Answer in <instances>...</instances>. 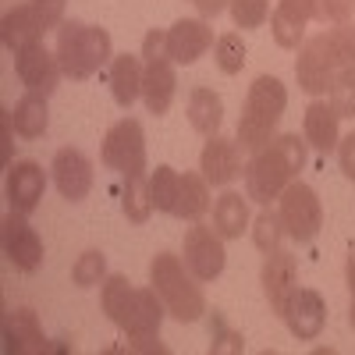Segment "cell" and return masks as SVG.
<instances>
[{
    "label": "cell",
    "instance_id": "277c9868",
    "mask_svg": "<svg viewBox=\"0 0 355 355\" xmlns=\"http://www.w3.org/2000/svg\"><path fill=\"white\" fill-rule=\"evenodd\" d=\"M150 284L164 299L167 316H174L178 323H196L206 313V295H202L199 281L189 274V266H185L182 256L157 252L153 263H150Z\"/></svg>",
    "mask_w": 355,
    "mask_h": 355
},
{
    "label": "cell",
    "instance_id": "ac0fdd59",
    "mask_svg": "<svg viewBox=\"0 0 355 355\" xmlns=\"http://www.w3.org/2000/svg\"><path fill=\"white\" fill-rule=\"evenodd\" d=\"M309 21H313V0H277V8L270 11L274 43L284 50H299Z\"/></svg>",
    "mask_w": 355,
    "mask_h": 355
},
{
    "label": "cell",
    "instance_id": "6da1fadb",
    "mask_svg": "<svg viewBox=\"0 0 355 355\" xmlns=\"http://www.w3.org/2000/svg\"><path fill=\"white\" fill-rule=\"evenodd\" d=\"M100 306L117 323L128 345L146 341V338H160V323L167 316V306L157 295V288H132L125 274H110L100 288Z\"/></svg>",
    "mask_w": 355,
    "mask_h": 355
},
{
    "label": "cell",
    "instance_id": "d4e9b609",
    "mask_svg": "<svg viewBox=\"0 0 355 355\" xmlns=\"http://www.w3.org/2000/svg\"><path fill=\"white\" fill-rule=\"evenodd\" d=\"M220 121H224V103H220V96L214 93V89H206V85H199V89H192L189 93V125L199 132V135H217L220 132Z\"/></svg>",
    "mask_w": 355,
    "mask_h": 355
},
{
    "label": "cell",
    "instance_id": "b9f144b4",
    "mask_svg": "<svg viewBox=\"0 0 355 355\" xmlns=\"http://www.w3.org/2000/svg\"><path fill=\"white\" fill-rule=\"evenodd\" d=\"M192 4L199 8V15H202V18H217V15L231 4V0H192Z\"/></svg>",
    "mask_w": 355,
    "mask_h": 355
},
{
    "label": "cell",
    "instance_id": "7402d4cb",
    "mask_svg": "<svg viewBox=\"0 0 355 355\" xmlns=\"http://www.w3.org/2000/svg\"><path fill=\"white\" fill-rule=\"evenodd\" d=\"M338 121L341 117L334 114V107L327 100H313L306 107V121H302V132H306V142L320 153H334L338 150Z\"/></svg>",
    "mask_w": 355,
    "mask_h": 355
},
{
    "label": "cell",
    "instance_id": "cb8c5ba5",
    "mask_svg": "<svg viewBox=\"0 0 355 355\" xmlns=\"http://www.w3.org/2000/svg\"><path fill=\"white\" fill-rule=\"evenodd\" d=\"M210 210V182L196 171H185L178 182V199H174V217L178 220H199Z\"/></svg>",
    "mask_w": 355,
    "mask_h": 355
},
{
    "label": "cell",
    "instance_id": "52a82bcc",
    "mask_svg": "<svg viewBox=\"0 0 355 355\" xmlns=\"http://www.w3.org/2000/svg\"><path fill=\"white\" fill-rule=\"evenodd\" d=\"M281 220H284V227H288V234L299 245H309L316 234H320V227H323V206H320V196L313 192V185H306V182H295L281 192Z\"/></svg>",
    "mask_w": 355,
    "mask_h": 355
},
{
    "label": "cell",
    "instance_id": "ee69618b",
    "mask_svg": "<svg viewBox=\"0 0 355 355\" xmlns=\"http://www.w3.org/2000/svg\"><path fill=\"white\" fill-rule=\"evenodd\" d=\"M345 277H348V291H352V302H355V252L348 256V266H345Z\"/></svg>",
    "mask_w": 355,
    "mask_h": 355
},
{
    "label": "cell",
    "instance_id": "7bdbcfd3",
    "mask_svg": "<svg viewBox=\"0 0 355 355\" xmlns=\"http://www.w3.org/2000/svg\"><path fill=\"white\" fill-rule=\"evenodd\" d=\"M132 352H167V345H160V338H146V341H135V345H128Z\"/></svg>",
    "mask_w": 355,
    "mask_h": 355
},
{
    "label": "cell",
    "instance_id": "d6986e66",
    "mask_svg": "<svg viewBox=\"0 0 355 355\" xmlns=\"http://www.w3.org/2000/svg\"><path fill=\"white\" fill-rule=\"evenodd\" d=\"M50 341L43 338V327L33 309H11L4 316V352L8 355H40Z\"/></svg>",
    "mask_w": 355,
    "mask_h": 355
},
{
    "label": "cell",
    "instance_id": "74e56055",
    "mask_svg": "<svg viewBox=\"0 0 355 355\" xmlns=\"http://www.w3.org/2000/svg\"><path fill=\"white\" fill-rule=\"evenodd\" d=\"M33 4H36V15H40V21H43L46 33H50V28H61L68 0H33Z\"/></svg>",
    "mask_w": 355,
    "mask_h": 355
},
{
    "label": "cell",
    "instance_id": "484cf974",
    "mask_svg": "<svg viewBox=\"0 0 355 355\" xmlns=\"http://www.w3.org/2000/svg\"><path fill=\"white\" fill-rule=\"evenodd\" d=\"M245 224H249V196L224 192L214 202V231L220 239H242Z\"/></svg>",
    "mask_w": 355,
    "mask_h": 355
},
{
    "label": "cell",
    "instance_id": "e0dca14e",
    "mask_svg": "<svg viewBox=\"0 0 355 355\" xmlns=\"http://www.w3.org/2000/svg\"><path fill=\"white\" fill-rule=\"evenodd\" d=\"M46 192V174L36 160H18L8 167V202L18 214H33L43 202Z\"/></svg>",
    "mask_w": 355,
    "mask_h": 355
},
{
    "label": "cell",
    "instance_id": "f35d334b",
    "mask_svg": "<svg viewBox=\"0 0 355 355\" xmlns=\"http://www.w3.org/2000/svg\"><path fill=\"white\" fill-rule=\"evenodd\" d=\"M164 57H171L167 50V33H160V28H150L142 40V61L153 64V61H164Z\"/></svg>",
    "mask_w": 355,
    "mask_h": 355
},
{
    "label": "cell",
    "instance_id": "ffe728a7",
    "mask_svg": "<svg viewBox=\"0 0 355 355\" xmlns=\"http://www.w3.org/2000/svg\"><path fill=\"white\" fill-rule=\"evenodd\" d=\"M0 36H4V46L11 53L25 50V46H33V43H43L46 36V28L36 15V4L28 0V4H18L4 15V21H0Z\"/></svg>",
    "mask_w": 355,
    "mask_h": 355
},
{
    "label": "cell",
    "instance_id": "30bf717a",
    "mask_svg": "<svg viewBox=\"0 0 355 355\" xmlns=\"http://www.w3.org/2000/svg\"><path fill=\"white\" fill-rule=\"evenodd\" d=\"M15 71L21 78V85L28 89V93H40V96H53L57 85H61L64 78V68L61 61H57V53H50L43 43H33L15 53Z\"/></svg>",
    "mask_w": 355,
    "mask_h": 355
},
{
    "label": "cell",
    "instance_id": "7a4b0ae2",
    "mask_svg": "<svg viewBox=\"0 0 355 355\" xmlns=\"http://www.w3.org/2000/svg\"><path fill=\"white\" fill-rule=\"evenodd\" d=\"M306 139L299 135H274L263 150L252 153V160L245 164V196L259 206H270L274 199H281V192L299 178V171L306 167Z\"/></svg>",
    "mask_w": 355,
    "mask_h": 355
},
{
    "label": "cell",
    "instance_id": "4dcf8cb0",
    "mask_svg": "<svg viewBox=\"0 0 355 355\" xmlns=\"http://www.w3.org/2000/svg\"><path fill=\"white\" fill-rule=\"evenodd\" d=\"M178 182H182V174H178L174 167H167V164H160V167L150 174V185H153V206H157V214H174Z\"/></svg>",
    "mask_w": 355,
    "mask_h": 355
},
{
    "label": "cell",
    "instance_id": "ab89813d",
    "mask_svg": "<svg viewBox=\"0 0 355 355\" xmlns=\"http://www.w3.org/2000/svg\"><path fill=\"white\" fill-rule=\"evenodd\" d=\"M15 139V117L11 110H0V160H4V167H11V142Z\"/></svg>",
    "mask_w": 355,
    "mask_h": 355
},
{
    "label": "cell",
    "instance_id": "4316f807",
    "mask_svg": "<svg viewBox=\"0 0 355 355\" xmlns=\"http://www.w3.org/2000/svg\"><path fill=\"white\" fill-rule=\"evenodd\" d=\"M121 210L132 224H146L153 217V185H150V174H128L125 178V192H121Z\"/></svg>",
    "mask_w": 355,
    "mask_h": 355
},
{
    "label": "cell",
    "instance_id": "f1b7e54d",
    "mask_svg": "<svg viewBox=\"0 0 355 355\" xmlns=\"http://www.w3.org/2000/svg\"><path fill=\"white\" fill-rule=\"evenodd\" d=\"M284 234H288V227H284V220H281V210L263 206L259 217L252 220V242H256V249H259L263 256L277 252L281 242H284Z\"/></svg>",
    "mask_w": 355,
    "mask_h": 355
},
{
    "label": "cell",
    "instance_id": "44dd1931",
    "mask_svg": "<svg viewBox=\"0 0 355 355\" xmlns=\"http://www.w3.org/2000/svg\"><path fill=\"white\" fill-rule=\"evenodd\" d=\"M174 89H178V75H174V61H171V57L146 64V71H142V100H146V110L157 114V117L167 114V107L174 100Z\"/></svg>",
    "mask_w": 355,
    "mask_h": 355
},
{
    "label": "cell",
    "instance_id": "83f0119b",
    "mask_svg": "<svg viewBox=\"0 0 355 355\" xmlns=\"http://www.w3.org/2000/svg\"><path fill=\"white\" fill-rule=\"evenodd\" d=\"M11 117H15V132H18L21 139H40V135L46 132V125H50L46 96H40V93H25V96L15 103Z\"/></svg>",
    "mask_w": 355,
    "mask_h": 355
},
{
    "label": "cell",
    "instance_id": "603a6c76",
    "mask_svg": "<svg viewBox=\"0 0 355 355\" xmlns=\"http://www.w3.org/2000/svg\"><path fill=\"white\" fill-rule=\"evenodd\" d=\"M142 71H146V61H139L132 53H117L110 61V93L117 107L128 110L142 96Z\"/></svg>",
    "mask_w": 355,
    "mask_h": 355
},
{
    "label": "cell",
    "instance_id": "5b68a950",
    "mask_svg": "<svg viewBox=\"0 0 355 355\" xmlns=\"http://www.w3.org/2000/svg\"><path fill=\"white\" fill-rule=\"evenodd\" d=\"M57 61H61L64 75L82 82L93 78L107 61H114L110 53V33L100 25H85V21H61L57 28Z\"/></svg>",
    "mask_w": 355,
    "mask_h": 355
},
{
    "label": "cell",
    "instance_id": "d590c367",
    "mask_svg": "<svg viewBox=\"0 0 355 355\" xmlns=\"http://www.w3.org/2000/svg\"><path fill=\"white\" fill-rule=\"evenodd\" d=\"M210 338H214V341H210V352H214V355H220V352H242V348H245L242 334L231 331L220 313H214V320H210Z\"/></svg>",
    "mask_w": 355,
    "mask_h": 355
},
{
    "label": "cell",
    "instance_id": "8fae6325",
    "mask_svg": "<svg viewBox=\"0 0 355 355\" xmlns=\"http://www.w3.org/2000/svg\"><path fill=\"white\" fill-rule=\"evenodd\" d=\"M4 256L21 274L40 270V263H43V239L36 234V227L28 224V214L11 210L4 217Z\"/></svg>",
    "mask_w": 355,
    "mask_h": 355
},
{
    "label": "cell",
    "instance_id": "f6af8a7d",
    "mask_svg": "<svg viewBox=\"0 0 355 355\" xmlns=\"http://www.w3.org/2000/svg\"><path fill=\"white\" fill-rule=\"evenodd\" d=\"M348 320H352V327H355V302H352V309H348Z\"/></svg>",
    "mask_w": 355,
    "mask_h": 355
},
{
    "label": "cell",
    "instance_id": "d6a6232c",
    "mask_svg": "<svg viewBox=\"0 0 355 355\" xmlns=\"http://www.w3.org/2000/svg\"><path fill=\"white\" fill-rule=\"evenodd\" d=\"M71 281H75L78 288H93V284L107 281V256H103L100 249L82 252V256L75 259V266H71Z\"/></svg>",
    "mask_w": 355,
    "mask_h": 355
},
{
    "label": "cell",
    "instance_id": "f546056e",
    "mask_svg": "<svg viewBox=\"0 0 355 355\" xmlns=\"http://www.w3.org/2000/svg\"><path fill=\"white\" fill-rule=\"evenodd\" d=\"M327 103L334 107L338 117H355V64H341L331 89H327Z\"/></svg>",
    "mask_w": 355,
    "mask_h": 355
},
{
    "label": "cell",
    "instance_id": "60d3db41",
    "mask_svg": "<svg viewBox=\"0 0 355 355\" xmlns=\"http://www.w3.org/2000/svg\"><path fill=\"white\" fill-rule=\"evenodd\" d=\"M338 164H341V171H345V178H352L355 182V132H348L341 142H338Z\"/></svg>",
    "mask_w": 355,
    "mask_h": 355
},
{
    "label": "cell",
    "instance_id": "e575fe53",
    "mask_svg": "<svg viewBox=\"0 0 355 355\" xmlns=\"http://www.w3.org/2000/svg\"><path fill=\"white\" fill-rule=\"evenodd\" d=\"M355 15V0H313V21L320 25H345Z\"/></svg>",
    "mask_w": 355,
    "mask_h": 355
},
{
    "label": "cell",
    "instance_id": "836d02e7",
    "mask_svg": "<svg viewBox=\"0 0 355 355\" xmlns=\"http://www.w3.org/2000/svg\"><path fill=\"white\" fill-rule=\"evenodd\" d=\"M231 18L239 28H259L270 18V0H231Z\"/></svg>",
    "mask_w": 355,
    "mask_h": 355
},
{
    "label": "cell",
    "instance_id": "4fadbf2b",
    "mask_svg": "<svg viewBox=\"0 0 355 355\" xmlns=\"http://www.w3.org/2000/svg\"><path fill=\"white\" fill-rule=\"evenodd\" d=\"M199 171H202V178L210 185H220V189L231 185L234 178L245 171V164H242V142L239 139H224L220 132L210 135V142H206L202 153H199Z\"/></svg>",
    "mask_w": 355,
    "mask_h": 355
},
{
    "label": "cell",
    "instance_id": "ba28073f",
    "mask_svg": "<svg viewBox=\"0 0 355 355\" xmlns=\"http://www.w3.org/2000/svg\"><path fill=\"white\" fill-rule=\"evenodd\" d=\"M100 160L110 171H121L125 178L146 171V135H142V125L135 117H125V121L110 125V132L103 135Z\"/></svg>",
    "mask_w": 355,
    "mask_h": 355
},
{
    "label": "cell",
    "instance_id": "9c48e42d",
    "mask_svg": "<svg viewBox=\"0 0 355 355\" xmlns=\"http://www.w3.org/2000/svg\"><path fill=\"white\" fill-rule=\"evenodd\" d=\"M182 259L189 266V274L196 281H214L224 274V263H227V252H224V239L206 227L199 220H192V227L185 231V245H182Z\"/></svg>",
    "mask_w": 355,
    "mask_h": 355
},
{
    "label": "cell",
    "instance_id": "5bb4252c",
    "mask_svg": "<svg viewBox=\"0 0 355 355\" xmlns=\"http://www.w3.org/2000/svg\"><path fill=\"white\" fill-rule=\"evenodd\" d=\"M50 171H53L57 192H61L68 202H82L89 196V189H93V160H89L82 150H71V146L57 150Z\"/></svg>",
    "mask_w": 355,
    "mask_h": 355
},
{
    "label": "cell",
    "instance_id": "7c38bea8",
    "mask_svg": "<svg viewBox=\"0 0 355 355\" xmlns=\"http://www.w3.org/2000/svg\"><path fill=\"white\" fill-rule=\"evenodd\" d=\"M259 284H263V295L266 302H270V309L277 316H284L291 295L299 291V263H295L291 252L277 249L263 259V274H259Z\"/></svg>",
    "mask_w": 355,
    "mask_h": 355
},
{
    "label": "cell",
    "instance_id": "8d00e7d4",
    "mask_svg": "<svg viewBox=\"0 0 355 355\" xmlns=\"http://www.w3.org/2000/svg\"><path fill=\"white\" fill-rule=\"evenodd\" d=\"M331 36H334V46H338V53H341V61H345V64H355V21L334 25Z\"/></svg>",
    "mask_w": 355,
    "mask_h": 355
},
{
    "label": "cell",
    "instance_id": "9a60e30c",
    "mask_svg": "<svg viewBox=\"0 0 355 355\" xmlns=\"http://www.w3.org/2000/svg\"><path fill=\"white\" fill-rule=\"evenodd\" d=\"M288 323V331L299 338V341H313L320 338L323 323H327V302H323V295L313 291V288H299L291 295V302L281 316Z\"/></svg>",
    "mask_w": 355,
    "mask_h": 355
},
{
    "label": "cell",
    "instance_id": "2e32d148",
    "mask_svg": "<svg viewBox=\"0 0 355 355\" xmlns=\"http://www.w3.org/2000/svg\"><path fill=\"white\" fill-rule=\"evenodd\" d=\"M214 43V28L202 18H182L167 28V50L174 64H196Z\"/></svg>",
    "mask_w": 355,
    "mask_h": 355
},
{
    "label": "cell",
    "instance_id": "8992f818",
    "mask_svg": "<svg viewBox=\"0 0 355 355\" xmlns=\"http://www.w3.org/2000/svg\"><path fill=\"white\" fill-rule=\"evenodd\" d=\"M341 53L334 46L331 28L327 33H316L309 40H302L299 46V61H295V78H299V89L309 96H327V89L341 68Z\"/></svg>",
    "mask_w": 355,
    "mask_h": 355
},
{
    "label": "cell",
    "instance_id": "1f68e13d",
    "mask_svg": "<svg viewBox=\"0 0 355 355\" xmlns=\"http://www.w3.org/2000/svg\"><path fill=\"white\" fill-rule=\"evenodd\" d=\"M214 61H217V68H220L224 75H239L242 64H245V43H242V36H239V33L217 36V43H214Z\"/></svg>",
    "mask_w": 355,
    "mask_h": 355
},
{
    "label": "cell",
    "instance_id": "3957f363",
    "mask_svg": "<svg viewBox=\"0 0 355 355\" xmlns=\"http://www.w3.org/2000/svg\"><path fill=\"white\" fill-rule=\"evenodd\" d=\"M284 107H288L284 82L274 78V75H259L249 85L245 103H242V117H239V135H234V139L242 142V150L256 153V150H263V146L277 135Z\"/></svg>",
    "mask_w": 355,
    "mask_h": 355
}]
</instances>
